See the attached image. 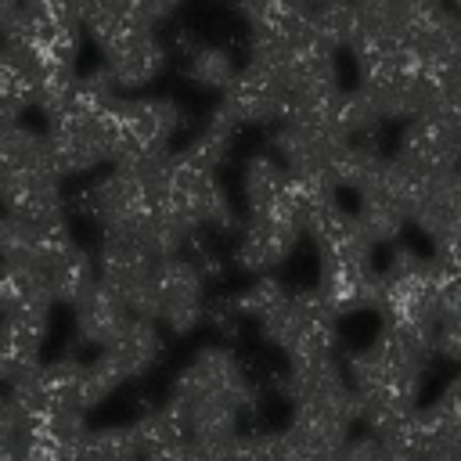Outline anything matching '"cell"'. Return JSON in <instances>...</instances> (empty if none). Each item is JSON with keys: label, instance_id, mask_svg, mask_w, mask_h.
I'll return each mask as SVG.
<instances>
[{"label": "cell", "instance_id": "obj_1", "mask_svg": "<svg viewBox=\"0 0 461 461\" xmlns=\"http://www.w3.org/2000/svg\"><path fill=\"white\" fill-rule=\"evenodd\" d=\"M252 400V382L230 346H202L169 393V403L187 421L191 443L216 454H227L238 443V421Z\"/></svg>", "mask_w": 461, "mask_h": 461}, {"label": "cell", "instance_id": "obj_2", "mask_svg": "<svg viewBox=\"0 0 461 461\" xmlns=\"http://www.w3.org/2000/svg\"><path fill=\"white\" fill-rule=\"evenodd\" d=\"M259 331L288 360L331 357L339 353V313L328 306L321 288H288L263 317Z\"/></svg>", "mask_w": 461, "mask_h": 461}, {"label": "cell", "instance_id": "obj_3", "mask_svg": "<svg viewBox=\"0 0 461 461\" xmlns=\"http://www.w3.org/2000/svg\"><path fill=\"white\" fill-rule=\"evenodd\" d=\"M47 137L65 176H86L115 162V108H97L76 97L47 119Z\"/></svg>", "mask_w": 461, "mask_h": 461}, {"label": "cell", "instance_id": "obj_4", "mask_svg": "<svg viewBox=\"0 0 461 461\" xmlns=\"http://www.w3.org/2000/svg\"><path fill=\"white\" fill-rule=\"evenodd\" d=\"M303 234H306V202H303V191L295 184L285 205L245 216V223L238 227L234 263L256 277L274 274L295 252Z\"/></svg>", "mask_w": 461, "mask_h": 461}, {"label": "cell", "instance_id": "obj_5", "mask_svg": "<svg viewBox=\"0 0 461 461\" xmlns=\"http://www.w3.org/2000/svg\"><path fill=\"white\" fill-rule=\"evenodd\" d=\"M184 126V108L173 97L158 94H133L115 104V162H148L169 155L173 137Z\"/></svg>", "mask_w": 461, "mask_h": 461}, {"label": "cell", "instance_id": "obj_6", "mask_svg": "<svg viewBox=\"0 0 461 461\" xmlns=\"http://www.w3.org/2000/svg\"><path fill=\"white\" fill-rule=\"evenodd\" d=\"M421 176H414L396 155H385L382 166L371 173V180L357 191V220L364 234L375 245L396 241L400 230L414 216V194H418Z\"/></svg>", "mask_w": 461, "mask_h": 461}, {"label": "cell", "instance_id": "obj_7", "mask_svg": "<svg viewBox=\"0 0 461 461\" xmlns=\"http://www.w3.org/2000/svg\"><path fill=\"white\" fill-rule=\"evenodd\" d=\"M50 306L54 299L47 295H14L0 299V378L4 385L25 378L36 371L40 349L50 331Z\"/></svg>", "mask_w": 461, "mask_h": 461}, {"label": "cell", "instance_id": "obj_8", "mask_svg": "<svg viewBox=\"0 0 461 461\" xmlns=\"http://www.w3.org/2000/svg\"><path fill=\"white\" fill-rule=\"evenodd\" d=\"M205 317L209 310H205L202 263L184 252L162 256L158 274H155V321L169 328L173 335H191Z\"/></svg>", "mask_w": 461, "mask_h": 461}, {"label": "cell", "instance_id": "obj_9", "mask_svg": "<svg viewBox=\"0 0 461 461\" xmlns=\"http://www.w3.org/2000/svg\"><path fill=\"white\" fill-rule=\"evenodd\" d=\"M155 274H158V256L126 245V241H97V277L137 313V317H155Z\"/></svg>", "mask_w": 461, "mask_h": 461}, {"label": "cell", "instance_id": "obj_10", "mask_svg": "<svg viewBox=\"0 0 461 461\" xmlns=\"http://www.w3.org/2000/svg\"><path fill=\"white\" fill-rule=\"evenodd\" d=\"M393 155L421 180L447 173V169H461V119L421 115V119L403 122L400 144Z\"/></svg>", "mask_w": 461, "mask_h": 461}, {"label": "cell", "instance_id": "obj_11", "mask_svg": "<svg viewBox=\"0 0 461 461\" xmlns=\"http://www.w3.org/2000/svg\"><path fill=\"white\" fill-rule=\"evenodd\" d=\"M223 101L238 112V119L245 126H277L288 108H292V94H288V83H285V72L267 65V61H256L249 58L230 90L223 94Z\"/></svg>", "mask_w": 461, "mask_h": 461}, {"label": "cell", "instance_id": "obj_12", "mask_svg": "<svg viewBox=\"0 0 461 461\" xmlns=\"http://www.w3.org/2000/svg\"><path fill=\"white\" fill-rule=\"evenodd\" d=\"M285 83L292 94V108H331L342 97V76L335 61V47L321 43L313 32L295 47L285 65Z\"/></svg>", "mask_w": 461, "mask_h": 461}, {"label": "cell", "instance_id": "obj_13", "mask_svg": "<svg viewBox=\"0 0 461 461\" xmlns=\"http://www.w3.org/2000/svg\"><path fill=\"white\" fill-rule=\"evenodd\" d=\"M83 29L97 43L101 58L130 43L133 36L155 29V11L148 0H79Z\"/></svg>", "mask_w": 461, "mask_h": 461}, {"label": "cell", "instance_id": "obj_14", "mask_svg": "<svg viewBox=\"0 0 461 461\" xmlns=\"http://www.w3.org/2000/svg\"><path fill=\"white\" fill-rule=\"evenodd\" d=\"M411 223L439 245L447 234L461 227V169H447L436 176H425L414 194V216Z\"/></svg>", "mask_w": 461, "mask_h": 461}, {"label": "cell", "instance_id": "obj_15", "mask_svg": "<svg viewBox=\"0 0 461 461\" xmlns=\"http://www.w3.org/2000/svg\"><path fill=\"white\" fill-rule=\"evenodd\" d=\"M133 310L97 277L76 303H72V321H76V335L86 346H108L126 324H130Z\"/></svg>", "mask_w": 461, "mask_h": 461}, {"label": "cell", "instance_id": "obj_16", "mask_svg": "<svg viewBox=\"0 0 461 461\" xmlns=\"http://www.w3.org/2000/svg\"><path fill=\"white\" fill-rule=\"evenodd\" d=\"M101 353L115 364V371L130 382V378H140L148 375L158 357H162V331H158V321L155 317H130V324L108 342L101 346Z\"/></svg>", "mask_w": 461, "mask_h": 461}, {"label": "cell", "instance_id": "obj_17", "mask_svg": "<svg viewBox=\"0 0 461 461\" xmlns=\"http://www.w3.org/2000/svg\"><path fill=\"white\" fill-rule=\"evenodd\" d=\"M295 187V176L288 173V166L277 155H249L241 166V198H245V212H267L288 202Z\"/></svg>", "mask_w": 461, "mask_h": 461}, {"label": "cell", "instance_id": "obj_18", "mask_svg": "<svg viewBox=\"0 0 461 461\" xmlns=\"http://www.w3.org/2000/svg\"><path fill=\"white\" fill-rule=\"evenodd\" d=\"M166 61H169V50H166V43L158 40L155 29H148V32L133 36L130 43H122L119 50L104 54V65L115 72L122 90H140V86L155 83L162 76Z\"/></svg>", "mask_w": 461, "mask_h": 461}, {"label": "cell", "instance_id": "obj_19", "mask_svg": "<svg viewBox=\"0 0 461 461\" xmlns=\"http://www.w3.org/2000/svg\"><path fill=\"white\" fill-rule=\"evenodd\" d=\"M241 126H245V122L238 119V112H234L227 101H220V104L209 112L202 133H194V137L184 144V151H187L194 162H202V166H209V169H220V166L227 162L230 144H234V137H238Z\"/></svg>", "mask_w": 461, "mask_h": 461}, {"label": "cell", "instance_id": "obj_20", "mask_svg": "<svg viewBox=\"0 0 461 461\" xmlns=\"http://www.w3.org/2000/svg\"><path fill=\"white\" fill-rule=\"evenodd\" d=\"M184 76L191 86L209 90V94H227L234 76H238V61L227 47L216 43H194L184 58Z\"/></svg>", "mask_w": 461, "mask_h": 461}, {"label": "cell", "instance_id": "obj_21", "mask_svg": "<svg viewBox=\"0 0 461 461\" xmlns=\"http://www.w3.org/2000/svg\"><path fill=\"white\" fill-rule=\"evenodd\" d=\"M72 461H144L133 421L130 425H101V429H90L83 436V443L76 447Z\"/></svg>", "mask_w": 461, "mask_h": 461}, {"label": "cell", "instance_id": "obj_22", "mask_svg": "<svg viewBox=\"0 0 461 461\" xmlns=\"http://www.w3.org/2000/svg\"><path fill=\"white\" fill-rule=\"evenodd\" d=\"M335 119H339V130L349 140H378L382 126H385V115H382L378 101L364 86L342 90V97L335 101Z\"/></svg>", "mask_w": 461, "mask_h": 461}, {"label": "cell", "instance_id": "obj_23", "mask_svg": "<svg viewBox=\"0 0 461 461\" xmlns=\"http://www.w3.org/2000/svg\"><path fill=\"white\" fill-rule=\"evenodd\" d=\"M310 32L328 47H349L357 32V0H317L310 11Z\"/></svg>", "mask_w": 461, "mask_h": 461}, {"label": "cell", "instance_id": "obj_24", "mask_svg": "<svg viewBox=\"0 0 461 461\" xmlns=\"http://www.w3.org/2000/svg\"><path fill=\"white\" fill-rule=\"evenodd\" d=\"M285 292H288V288H285L274 274H263V277H256L245 292H238L234 299H238V310H241L245 317H256V321H259V317H263Z\"/></svg>", "mask_w": 461, "mask_h": 461}, {"label": "cell", "instance_id": "obj_25", "mask_svg": "<svg viewBox=\"0 0 461 461\" xmlns=\"http://www.w3.org/2000/svg\"><path fill=\"white\" fill-rule=\"evenodd\" d=\"M148 4H151V11H155V18L162 22V18H169V14L176 11V7H184L187 0H148Z\"/></svg>", "mask_w": 461, "mask_h": 461}, {"label": "cell", "instance_id": "obj_26", "mask_svg": "<svg viewBox=\"0 0 461 461\" xmlns=\"http://www.w3.org/2000/svg\"><path fill=\"white\" fill-rule=\"evenodd\" d=\"M450 4H454V7H457V11H461V0H450Z\"/></svg>", "mask_w": 461, "mask_h": 461}]
</instances>
